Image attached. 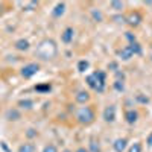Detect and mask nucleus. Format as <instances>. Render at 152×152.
Returning a JSON list of instances; mask_svg holds the SVG:
<instances>
[{
    "label": "nucleus",
    "mask_w": 152,
    "mask_h": 152,
    "mask_svg": "<svg viewBox=\"0 0 152 152\" xmlns=\"http://www.w3.org/2000/svg\"><path fill=\"white\" fill-rule=\"evenodd\" d=\"M58 53V47H56V43L52 40V38H46L43 40L40 44L37 46V50H35V55L43 59V61H50L53 59Z\"/></svg>",
    "instance_id": "nucleus-1"
},
{
    "label": "nucleus",
    "mask_w": 152,
    "mask_h": 152,
    "mask_svg": "<svg viewBox=\"0 0 152 152\" xmlns=\"http://www.w3.org/2000/svg\"><path fill=\"white\" fill-rule=\"evenodd\" d=\"M76 119L82 125H90L94 120V111L91 107H82L78 113H76Z\"/></svg>",
    "instance_id": "nucleus-2"
},
{
    "label": "nucleus",
    "mask_w": 152,
    "mask_h": 152,
    "mask_svg": "<svg viewBox=\"0 0 152 152\" xmlns=\"http://www.w3.org/2000/svg\"><path fill=\"white\" fill-rule=\"evenodd\" d=\"M38 70H40V66L37 62H29V64H26L21 69V76L24 79H31L32 76H35L38 73Z\"/></svg>",
    "instance_id": "nucleus-3"
},
{
    "label": "nucleus",
    "mask_w": 152,
    "mask_h": 152,
    "mask_svg": "<svg viewBox=\"0 0 152 152\" xmlns=\"http://www.w3.org/2000/svg\"><path fill=\"white\" fill-rule=\"evenodd\" d=\"M142 15H140V12H137V11H132L131 12V14L128 15V17H126V23H128L129 24V26H138V24H140L142 23Z\"/></svg>",
    "instance_id": "nucleus-4"
},
{
    "label": "nucleus",
    "mask_w": 152,
    "mask_h": 152,
    "mask_svg": "<svg viewBox=\"0 0 152 152\" xmlns=\"http://www.w3.org/2000/svg\"><path fill=\"white\" fill-rule=\"evenodd\" d=\"M104 120L108 122V123H113L116 120V107L114 105H108L104 110Z\"/></svg>",
    "instance_id": "nucleus-5"
},
{
    "label": "nucleus",
    "mask_w": 152,
    "mask_h": 152,
    "mask_svg": "<svg viewBox=\"0 0 152 152\" xmlns=\"http://www.w3.org/2000/svg\"><path fill=\"white\" fill-rule=\"evenodd\" d=\"M73 37H75V29L73 28H66L61 34V41L66 43V44H70L73 41Z\"/></svg>",
    "instance_id": "nucleus-6"
},
{
    "label": "nucleus",
    "mask_w": 152,
    "mask_h": 152,
    "mask_svg": "<svg viewBox=\"0 0 152 152\" xmlns=\"http://www.w3.org/2000/svg\"><path fill=\"white\" fill-rule=\"evenodd\" d=\"M29 41L28 40H24V38H21V40H17L14 43V47L15 50H18V52H26V50H29Z\"/></svg>",
    "instance_id": "nucleus-7"
},
{
    "label": "nucleus",
    "mask_w": 152,
    "mask_h": 152,
    "mask_svg": "<svg viewBox=\"0 0 152 152\" xmlns=\"http://www.w3.org/2000/svg\"><path fill=\"white\" fill-rule=\"evenodd\" d=\"M125 119H126V122H128L129 125H134L138 120V113L135 110H128L125 113Z\"/></svg>",
    "instance_id": "nucleus-8"
},
{
    "label": "nucleus",
    "mask_w": 152,
    "mask_h": 152,
    "mask_svg": "<svg viewBox=\"0 0 152 152\" xmlns=\"http://www.w3.org/2000/svg\"><path fill=\"white\" fill-rule=\"evenodd\" d=\"M126 143H128L126 138H117V140L114 142L113 148H114V151H116V152H123L126 149Z\"/></svg>",
    "instance_id": "nucleus-9"
},
{
    "label": "nucleus",
    "mask_w": 152,
    "mask_h": 152,
    "mask_svg": "<svg viewBox=\"0 0 152 152\" xmlns=\"http://www.w3.org/2000/svg\"><path fill=\"white\" fill-rule=\"evenodd\" d=\"M20 117H21V114H20V111H18L17 108H11V110H8V113H6V119L11 120V122H15V120H18Z\"/></svg>",
    "instance_id": "nucleus-10"
},
{
    "label": "nucleus",
    "mask_w": 152,
    "mask_h": 152,
    "mask_svg": "<svg viewBox=\"0 0 152 152\" xmlns=\"http://www.w3.org/2000/svg\"><path fill=\"white\" fill-rule=\"evenodd\" d=\"M88 100H90V94H88V91H78V94H76V102L78 104H87Z\"/></svg>",
    "instance_id": "nucleus-11"
},
{
    "label": "nucleus",
    "mask_w": 152,
    "mask_h": 152,
    "mask_svg": "<svg viewBox=\"0 0 152 152\" xmlns=\"http://www.w3.org/2000/svg\"><path fill=\"white\" fill-rule=\"evenodd\" d=\"M64 12H66V3H58L55 8H53V11H52V15L53 17H61V15H64Z\"/></svg>",
    "instance_id": "nucleus-12"
},
{
    "label": "nucleus",
    "mask_w": 152,
    "mask_h": 152,
    "mask_svg": "<svg viewBox=\"0 0 152 152\" xmlns=\"http://www.w3.org/2000/svg\"><path fill=\"white\" fill-rule=\"evenodd\" d=\"M119 56H120L123 61H128V59H131L134 55H132V52H131V49L126 46V47H123L122 50H119Z\"/></svg>",
    "instance_id": "nucleus-13"
},
{
    "label": "nucleus",
    "mask_w": 152,
    "mask_h": 152,
    "mask_svg": "<svg viewBox=\"0 0 152 152\" xmlns=\"http://www.w3.org/2000/svg\"><path fill=\"white\" fill-rule=\"evenodd\" d=\"M18 107L21 110H32L34 100H31V99H21V100H18Z\"/></svg>",
    "instance_id": "nucleus-14"
},
{
    "label": "nucleus",
    "mask_w": 152,
    "mask_h": 152,
    "mask_svg": "<svg viewBox=\"0 0 152 152\" xmlns=\"http://www.w3.org/2000/svg\"><path fill=\"white\" fill-rule=\"evenodd\" d=\"M37 148L34 143H23L18 146V152H35Z\"/></svg>",
    "instance_id": "nucleus-15"
},
{
    "label": "nucleus",
    "mask_w": 152,
    "mask_h": 152,
    "mask_svg": "<svg viewBox=\"0 0 152 152\" xmlns=\"http://www.w3.org/2000/svg\"><path fill=\"white\" fill-rule=\"evenodd\" d=\"M128 47L131 49L132 55H142V46L138 44L137 41H135V43H131V44H128Z\"/></svg>",
    "instance_id": "nucleus-16"
},
{
    "label": "nucleus",
    "mask_w": 152,
    "mask_h": 152,
    "mask_svg": "<svg viewBox=\"0 0 152 152\" xmlns=\"http://www.w3.org/2000/svg\"><path fill=\"white\" fill-rule=\"evenodd\" d=\"M35 90L38 93H49L50 90H52V85L50 84H44V85H37L35 87Z\"/></svg>",
    "instance_id": "nucleus-17"
},
{
    "label": "nucleus",
    "mask_w": 152,
    "mask_h": 152,
    "mask_svg": "<svg viewBox=\"0 0 152 152\" xmlns=\"http://www.w3.org/2000/svg\"><path fill=\"white\" fill-rule=\"evenodd\" d=\"M91 17H93L94 21H102L104 20V15L99 9H91Z\"/></svg>",
    "instance_id": "nucleus-18"
},
{
    "label": "nucleus",
    "mask_w": 152,
    "mask_h": 152,
    "mask_svg": "<svg viewBox=\"0 0 152 152\" xmlns=\"http://www.w3.org/2000/svg\"><path fill=\"white\" fill-rule=\"evenodd\" d=\"M85 82H87V85H88V87H90V88H93V90H94V87H96V78L93 76V73L87 76V78H85Z\"/></svg>",
    "instance_id": "nucleus-19"
},
{
    "label": "nucleus",
    "mask_w": 152,
    "mask_h": 152,
    "mask_svg": "<svg viewBox=\"0 0 152 152\" xmlns=\"http://www.w3.org/2000/svg\"><path fill=\"white\" fill-rule=\"evenodd\" d=\"M113 87H114V90H116V91H120V93L125 90V84H123V81H114Z\"/></svg>",
    "instance_id": "nucleus-20"
},
{
    "label": "nucleus",
    "mask_w": 152,
    "mask_h": 152,
    "mask_svg": "<svg viewBox=\"0 0 152 152\" xmlns=\"http://www.w3.org/2000/svg\"><path fill=\"white\" fill-rule=\"evenodd\" d=\"M88 66H90V64H88V61H79L78 62V70L79 72H85L88 69Z\"/></svg>",
    "instance_id": "nucleus-21"
},
{
    "label": "nucleus",
    "mask_w": 152,
    "mask_h": 152,
    "mask_svg": "<svg viewBox=\"0 0 152 152\" xmlns=\"http://www.w3.org/2000/svg\"><path fill=\"white\" fill-rule=\"evenodd\" d=\"M125 38L128 40V43L131 44V43H135L137 40H135V35L132 34V32H125Z\"/></svg>",
    "instance_id": "nucleus-22"
},
{
    "label": "nucleus",
    "mask_w": 152,
    "mask_h": 152,
    "mask_svg": "<svg viewBox=\"0 0 152 152\" xmlns=\"http://www.w3.org/2000/svg\"><path fill=\"white\" fill-rule=\"evenodd\" d=\"M90 152H100V148H99V145L94 142V140H91L90 142V149H88Z\"/></svg>",
    "instance_id": "nucleus-23"
},
{
    "label": "nucleus",
    "mask_w": 152,
    "mask_h": 152,
    "mask_svg": "<svg viewBox=\"0 0 152 152\" xmlns=\"http://www.w3.org/2000/svg\"><path fill=\"white\" fill-rule=\"evenodd\" d=\"M123 2H111V8L116 9V11H122L123 9Z\"/></svg>",
    "instance_id": "nucleus-24"
},
{
    "label": "nucleus",
    "mask_w": 152,
    "mask_h": 152,
    "mask_svg": "<svg viewBox=\"0 0 152 152\" xmlns=\"http://www.w3.org/2000/svg\"><path fill=\"white\" fill-rule=\"evenodd\" d=\"M128 152H142V145H140V143H134V145L129 148Z\"/></svg>",
    "instance_id": "nucleus-25"
},
{
    "label": "nucleus",
    "mask_w": 152,
    "mask_h": 152,
    "mask_svg": "<svg viewBox=\"0 0 152 152\" xmlns=\"http://www.w3.org/2000/svg\"><path fill=\"white\" fill-rule=\"evenodd\" d=\"M43 152H58V149H56L55 145H46L44 149H43Z\"/></svg>",
    "instance_id": "nucleus-26"
},
{
    "label": "nucleus",
    "mask_w": 152,
    "mask_h": 152,
    "mask_svg": "<svg viewBox=\"0 0 152 152\" xmlns=\"http://www.w3.org/2000/svg\"><path fill=\"white\" fill-rule=\"evenodd\" d=\"M123 79H125V73L116 70V81H123Z\"/></svg>",
    "instance_id": "nucleus-27"
},
{
    "label": "nucleus",
    "mask_w": 152,
    "mask_h": 152,
    "mask_svg": "<svg viewBox=\"0 0 152 152\" xmlns=\"http://www.w3.org/2000/svg\"><path fill=\"white\" fill-rule=\"evenodd\" d=\"M37 134H38V132H37V131H35L34 128H31V129H28V132H26V135H28L29 138H32V137H37Z\"/></svg>",
    "instance_id": "nucleus-28"
},
{
    "label": "nucleus",
    "mask_w": 152,
    "mask_h": 152,
    "mask_svg": "<svg viewBox=\"0 0 152 152\" xmlns=\"http://www.w3.org/2000/svg\"><path fill=\"white\" fill-rule=\"evenodd\" d=\"M137 100H140V102H143V104H146L148 102V97H143V96H140V94H137Z\"/></svg>",
    "instance_id": "nucleus-29"
},
{
    "label": "nucleus",
    "mask_w": 152,
    "mask_h": 152,
    "mask_svg": "<svg viewBox=\"0 0 152 152\" xmlns=\"http://www.w3.org/2000/svg\"><path fill=\"white\" fill-rule=\"evenodd\" d=\"M146 143H148V146H149V148H152V132L148 135V140H146Z\"/></svg>",
    "instance_id": "nucleus-30"
},
{
    "label": "nucleus",
    "mask_w": 152,
    "mask_h": 152,
    "mask_svg": "<svg viewBox=\"0 0 152 152\" xmlns=\"http://www.w3.org/2000/svg\"><path fill=\"white\" fill-rule=\"evenodd\" d=\"M76 152H90V151H88V149H85V148H79V149L76 151Z\"/></svg>",
    "instance_id": "nucleus-31"
},
{
    "label": "nucleus",
    "mask_w": 152,
    "mask_h": 152,
    "mask_svg": "<svg viewBox=\"0 0 152 152\" xmlns=\"http://www.w3.org/2000/svg\"><path fill=\"white\" fill-rule=\"evenodd\" d=\"M110 67H111V69H117V64H116V62H111Z\"/></svg>",
    "instance_id": "nucleus-32"
},
{
    "label": "nucleus",
    "mask_w": 152,
    "mask_h": 152,
    "mask_svg": "<svg viewBox=\"0 0 152 152\" xmlns=\"http://www.w3.org/2000/svg\"><path fill=\"white\" fill-rule=\"evenodd\" d=\"M64 152H70V151H64Z\"/></svg>",
    "instance_id": "nucleus-33"
}]
</instances>
